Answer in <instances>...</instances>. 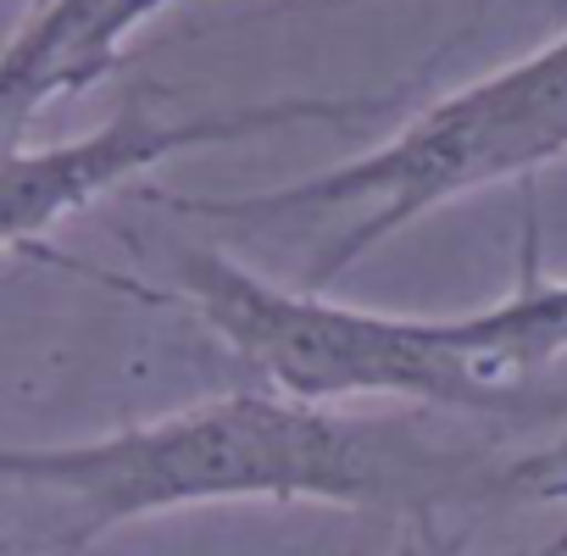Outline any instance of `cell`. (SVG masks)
Masks as SVG:
<instances>
[{
	"mask_svg": "<svg viewBox=\"0 0 567 556\" xmlns=\"http://www.w3.org/2000/svg\"><path fill=\"white\" fill-rule=\"evenodd\" d=\"M0 478L73 501L84 534L217 501L429 512L506 490V473L473 467L401 418H351L278 390L200 401L79 445H0Z\"/></svg>",
	"mask_w": 567,
	"mask_h": 556,
	"instance_id": "1",
	"label": "cell"
},
{
	"mask_svg": "<svg viewBox=\"0 0 567 556\" xmlns=\"http://www.w3.org/2000/svg\"><path fill=\"white\" fill-rule=\"evenodd\" d=\"M561 156H567V34H556L534 56H517L440 95L401 134L329 173L256 189V195H212V200L173 195V189H145V195L178 217H212L245 228L256 223L284 228L323 212L346 217L312 267V290H329L351 261H362L368 250H379L434 206H451L489 184L528 178Z\"/></svg>",
	"mask_w": 567,
	"mask_h": 556,
	"instance_id": "2",
	"label": "cell"
},
{
	"mask_svg": "<svg viewBox=\"0 0 567 556\" xmlns=\"http://www.w3.org/2000/svg\"><path fill=\"white\" fill-rule=\"evenodd\" d=\"M173 285L195 318L290 401H417L473 418H561L567 395H523L484 379L445 334V318H401L346 307L323 290H290L256 278L217 245H184Z\"/></svg>",
	"mask_w": 567,
	"mask_h": 556,
	"instance_id": "3",
	"label": "cell"
},
{
	"mask_svg": "<svg viewBox=\"0 0 567 556\" xmlns=\"http://www.w3.org/2000/svg\"><path fill=\"white\" fill-rule=\"evenodd\" d=\"M167 7L173 0H34L29 23L0 51V145L23 140L45 106L95 90Z\"/></svg>",
	"mask_w": 567,
	"mask_h": 556,
	"instance_id": "5",
	"label": "cell"
},
{
	"mask_svg": "<svg viewBox=\"0 0 567 556\" xmlns=\"http://www.w3.org/2000/svg\"><path fill=\"white\" fill-rule=\"evenodd\" d=\"M379 112V101L357 95H278L256 106H212L189 117H162L156 95H128L95 134L56 140V145H0V250H29L62 217L84 212L90 200L134 184L140 173L212 151L239 145L256 134H284L301 123H357Z\"/></svg>",
	"mask_w": 567,
	"mask_h": 556,
	"instance_id": "4",
	"label": "cell"
},
{
	"mask_svg": "<svg viewBox=\"0 0 567 556\" xmlns=\"http://www.w3.org/2000/svg\"><path fill=\"white\" fill-rule=\"evenodd\" d=\"M445 334L495 384H517L523 373L567 357V278H545L539 272L534 228H528V245H523V278H517V290L506 301H495V307L445 318Z\"/></svg>",
	"mask_w": 567,
	"mask_h": 556,
	"instance_id": "6",
	"label": "cell"
},
{
	"mask_svg": "<svg viewBox=\"0 0 567 556\" xmlns=\"http://www.w3.org/2000/svg\"><path fill=\"white\" fill-rule=\"evenodd\" d=\"M556 478H567V434L556 445L523 456L517 467H506V484H556Z\"/></svg>",
	"mask_w": 567,
	"mask_h": 556,
	"instance_id": "7",
	"label": "cell"
},
{
	"mask_svg": "<svg viewBox=\"0 0 567 556\" xmlns=\"http://www.w3.org/2000/svg\"><path fill=\"white\" fill-rule=\"evenodd\" d=\"M90 539H95V534L73 528V534H68V539H56V545H34V550H7V556H84V550H90Z\"/></svg>",
	"mask_w": 567,
	"mask_h": 556,
	"instance_id": "8",
	"label": "cell"
}]
</instances>
